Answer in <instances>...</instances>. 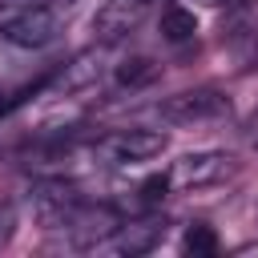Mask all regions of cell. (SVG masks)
<instances>
[{"label":"cell","instance_id":"3957f363","mask_svg":"<svg viewBox=\"0 0 258 258\" xmlns=\"http://www.w3.org/2000/svg\"><path fill=\"white\" fill-rule=\"evenodd\" d=\"M230 113V97L218 89H185L161 101V117L173 125H194V121H214Z\"/></svg>","mask_w":258,"mask_h":258},{"label":"cell","instance_id":"8992f818","mask_svg":"<svg viewBox=\"0 0 258 258\" xmlns=\"http://www.w3.org/2000/svg\"><path fill=\"white\" fill-rule=\"evenodd\" d=\"M153 0H105L93 16V32L101 44H113V40H125L129 32H137V24L149 16Z\"/></svg>","mask_w":258,"mask_h":258},{"label":"cell","instance_id":"8fae6325","mask_svg":"<svg viewBox=\"0 0 258 258\" xmlns=\"http://www.w3.org/2000/svg\"><path fill=\"white\" fill-rule=\"evenodd\" d=\"M153 77H157V64H153L149 56H129V60H121V69H117V85H121V89H145Z\"/></svg>","mask_w":258,"mask_h":258},{"label":"cell","instance_id":"ba28073f","mask_svg":"<svg viewBox=\"0 0 258 258\" xmlns=\"http://www.w3.org/2000/svg\"><path fill=\"white\" fill-rule=\"evenodd\" d=\"M117 226H121V218H117L113 206H85V202H81L64 230H69L81 246H97V242H105Z\"/></svg>","mask_w":258,"mask_h":258},{"label":"cell","instance_id":"52a82bcc","mask_svg":"<svg viewBox=\"0 0 258 258\" xmlns=\"http://www.w3.org/2000/svg\"><path fill=\"white\" fill-rule=\"evenodd\" d=\"M161 238H165V222H161V218L121 222V226L109 234V250L121 254V258H137V254H149L153 246H161Z\"/></svg>","mask_w":258,"mask_h":258},{"label":"cell","instance_id":"5bb4252c","mask_svg":"<svg viewBox=\"0 0 258 258\" xmlns=\"http://www.w3.org/2000/svg\"><path fill=\"white\" fill-rule=\"evenodd\" d=\"M56 4H73V0H0V8L20 12V8H56Z\"/></svg>","mask_w":258,"mask_h":258},{"label":"cell","instance_id":"30bf717a","mask_svg":"<svg viewBox=\"0 0 258 258\" xmlns=\"http://www.w3.org/2000/svg\"><path fill=\"white\" fill-rule=\"evenodd\" d=\"M194 32H198V16H194L189 8H181V4H169V8L161 12V36H165L169 44L194 40Z\"/></svg>","mask_w":258,"mask_h":258},{"label":"cell","instance_id":"7c38bea8","mask_svg":"<svg viewBox=\"0 0 258 258\" xmlns=\"http://www.w3.org/2000/svg\"><path fill=\"white\" fill-rule=\"evenodd\" d=\"M181 250L194 254V258H210V254H218V234H214L206 222H194V226L185 230V238H181Z\"/></svg>","mask_w":258,"mask_h":258},{"label":"cell","instance_id":"7a4b0ae2","mask_svg":"<svg viewBox=\"0 0 258 258\" xmlns=\"http://www.w3.org/2000/svg\"><path fill=\"white\" fill-rule=\"evenodd\" d=\"M161 149H165V133H157V129H117L97 141V153L109 165H141V161L157 157Z\"/></svg>","mask_w":258,"mask_h":258},{"label":"cell","instance_id":"277c9868","mask_svg":"<svg viewBox=\"0 0 258 258\" xmlns=\"http://www.w3.org/2000/svg\"><path fill=\"white\" fill-rule=\"evenodd\" d=\"M234 173V153L226 149H198V153H185L173 161V173L169 181L185 185V189H202V185H214L222 177Z\"/></svg>","mask_w":258,"mask_h":258},{"label":"cell","instance_id":"9c48e42d","mask_svg":"<svg viewBox=\"0 0 258 258\" xmlns=\"http://www.w3.org/2000/svg\"><path fill=\"white\" fill-rule=\"evenodd\" d=\"M101 77V60H97V52H81L77 60H69L52 81L64 89V93H73V89H85V85H93Z\"/></svg>","mask_w":258,"mask_h":258},{"label":"cell","instance_id":"6da1fadb","mask_svg":"<svg viewBox=\"0 0 258 258\" xmlns=\"http://www.w3.org/2000/svg\"><path fill=\"white\" fill-rule=\"evenodd\" d=\"M60 36V4L56 8H20L0 20V40L16 48H48Z\"/></svg>","mask_w":258,"mask_h":258},{"label":"cell","instance_id":"4fadbf2b","mask_svg":"<svg viewBox=\"0 0 258 258\" xmlns=\"http://www.w3.org/2000/svg\"><path fill=\"white\" fill-rule=\"evenodd\" d=\"M165 189H169V173H153L141 181V202H161Z\"/></svg>","mask_w":258,"mask_h":258},{"label":"cell","instance_id":"5b68a950","mask_svg":"<svg viewBox=\"0 0 258 258\" xmlns=\"http://www.w3.org/2000/svg\"><path fill=\"white\" fill-rule=\"evenodd\" d=\"M28 206H32V218L48 230H64L69 218L77 214L81 206V194L73 181H40L32 194H28Z\"/></svg>","mask_w":258,"mask_h":258}]
</instances>
